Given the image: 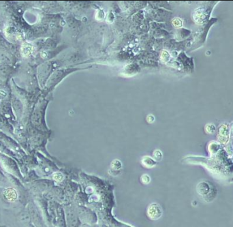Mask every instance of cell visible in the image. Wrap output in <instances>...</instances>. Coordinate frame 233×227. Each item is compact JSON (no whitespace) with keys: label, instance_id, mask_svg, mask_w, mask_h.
<instances>
[{"label":"cell","instance_id":"cell-1","mask_svg":"<svg viewBox=\"0 0 233 227\" xmlns=\"http://www.w3.org/2000/svg\"><path fill=\"white\" fill-rule=\"evenodd\" d=\"M148 215L153 220L158 219L162 216V209L157 204H152L148 208Z\"/></svg>","mask_w":233,"mask_h":227},{"label":"cell","instance_id":"cell-4","mask_svg":"<svg viewBox=\"0 0 233 227\" xmlns=\"http://www.w3.org/2000/svg\"><path fill=\"white\" fill-rule=\"evenodd\" d=\"M153 157L154 160H155L156 161H157V162H159V161H160L162 159L163 154L162 153V151H161L160 150L156 149V150H155V151H153Z\"/></svg>","mask_w":233,"mask_h":227},{"label":"cell","instance_id":"cell-6","mask_svg":"<svg viewBox=\"0 0 233 227\" xmlns=\"http://www.w3.org/2000/svg\"><path fill=\"white\" fill-rule=\"evenodd\" d=\"M53 178L56 181H57V182H61V181L64 179V176L63 175H61V173H55L53 175Z\"/></svg>","mask_w":233,"mask_h":227},{"label":"cell","instance_id":"cell-7","mask_svg":"<svg viewBox=\"0 0 233 227\" xmlns=\"http://www.w3.org/2000/svg\"><path fill=\"white\" fill-rule=\"evenodd\" d=\"M161 59H162V61H167V60L169 59V53L167 51H163L162 53V55H161Z\"/></svg>","mask_w":233,"mask_h":227},{"label":"cell","instance_id":"cell-9","mask_svg":"<svg viewBox=\"0 0 233 227\" xmlns=\"http://www.w3.org/2000/svg\"><path fill=\"white\" fill-rule=\"evenodd\" d=\"M173 23L175 27H180L181 25V21L179 19H175L173 21Z\"/></svg>","mask_w":233,"mask_h":227},{"label":"cell","instance_id":"cell-3","mask_svg":"<svg viewBox=\"0 0 233 227\" xmlns=\"http://www.w3.org/2000/svg\"><path fill=\"white\" fill-rule=\"evenodd\" d=\"M110 166L113 170H115V171H118V170H121V168H122V164L120 162V160H114L111 163Z\"/></svg>","mask_w":233,"mask_h":227},{"label":"cell","instance_id":"cell-2","mask_svg":"<svg viewBox=\"0 0 233 227\" xmlns=\"http://www.w3.org/2000/svg\"><path fill=\"white\" fill-rule=\"evenodd\" d=\"M141 162H142V164L144 166L148 168V169H152V168L156 166V161L149 156L143 157L142 160H141Z\"/></svg>","mask_w":233,"mask_h":227},{"label":"cell","instance_id":"cell-8","mask_svg":"<svg viewBox=\"0 0 233 227\" xmlns=\"http://www.w3.org/2000/svg\"><path fill=\"white\" fill-rule=\"evenodd\" d=\"M154 121H155V117H154L153 116V115L150 114V115H148V116H147V121L149 124L153 123Z\"/></svg>","mask_w":233,"mask_h":227},{"label":"cell","instance_id":"cell-5","mask_svg":"<svg viewBox=\"0 0 233 227\" xmlns=\"http://www.w3.org/2000/svg\"><path fill=\"white\" fill-rule=\"evenodd\" d=\"M151 181V178L150 177L147 175V174H145V175H142V177H141V182H142L144 184H148Z\"/></svg>","mask_w":233,"mask_h":227}]
</instances>
